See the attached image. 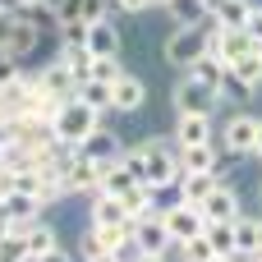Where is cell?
<instances>
[{
    "label": "cell",
    "mask_w": 262,
    "mask_h": 262,
    "mask_svg": "<svg viewBox=\"0 0 262 262\" xmlns=\"http://www.w3.org/2000/svg\"><path fill=\"white\" fill-rule=\"evenodd\" d=\"M226 74H230V64H226L221 55H212V51H207V55H203V60L189 69V78H198V83H207V88H216V92H221Z\"/></svg>",
    "instance_id": "21"
},
{
    "label": "cell",
    "mask_w": 262,
    "mask_h": 262,
    "mask_svg": "<svg viewBox=\"0 0 262 262\" xmlns=\"http://www.w3.org/2000/svg\"><path fill=\"white\" fill-rule=\"evenodd\" d=\"M97 129H101V111H92L83 97H69V101L55 111V138H64V143H74V147H83Z\"/></svg>",
    "instance_id": "2"
},
{
    "label": "cell",
    "mask_w": 262,
    "mask_h": 262,
    "mask_svg": "<svg viewBox=\"0 0 262 262\" xmlns=\"http://www.w3.org/2000/svg\"><path fill=\"white\" fill-rule=\"evenodd\" d=\"M74 97H83V101H88L92 111H101V115L111 111V83H83Z\"/></svg>",
    "instance_id": "28"
},
{
    "label": "cell",
    "mask_w": 262,
    "mask_h": 262,
    "mask_svg": "<svg viewBox=\"0 0 262 262\" xmlns=\"http://www.w3.org/2000/svg\"><path fill=\"white\" fill-rule=\"evenodd\" d=\"M161 221H166V230H170V239H175V244H184V239H193V235H203V230H207L203 207H198V203H189V198H180V203L161 207Z\"/></svg>",
    "instance_id": "5"
},
{
    "label": "cell",
    "mask_w": 262,
    "mask_h": 262,
    "mask_svg": "<svg viewBox=\"0 0 262 262\" xmlns=\"http://www.w3.org/2000/svg\"><path fill=\"white\" fill-rule=\"evenodd\" d=\"M212 262H244V258H221V253H216V258H212Z\"/></svg>",
    "instance_id": "41"
},
{
    "label": "cell",
    "mask_w": 262,
    "mask_h": 262,
    "mask_svg": "<svg viewBox=\"0 0 262 262\" xmlns=\"http://www.w3.org/2000/svg\"><path fill=\"white\" fill-rule=\"evenodd\" d=\"M216 143H203V147H180V170H216Z\"/></svg>",
    "instance_id": "23"
},
{
    "label": "cell",
    "mask_w": 262,
    "mask_h": 262,
    "mask_svg": "<svg viewBox=\"0 0 262 262\" xmlns=\"http://www.w3.org/2000/svg\"><path fill=\"white\" fill-rule=\"evenodd\" d=\"M14 230H18V226H14V221H9V216H5V212H0V244H5V239H9V235H14Z\"/></svg>",
    "instance_id": "37"
},
{
    "label": "cell",
    "mask_w": 262,
    "mask_h": 262,
    "mask_svg": "<svg viewBox=\"0 0 262 262\" xmlns=\"http://www.w3.org/2000/svg\"><path fill=\"white\" fill-rule=\"evenodd\" d=\"M212 258H216V249H212V239H207V230L180 244V262H212Z\"/></svg>",
    "instance_id": "27"
},
{
    "label": "cell",
    "mask_w": 262,
    "mask_h": 262,
    "mask_svg": "<svg viewBox=\"0 0 262 262\" xmlns=\"http://www.w3.org/2000/svg\"><path fill=\"white\" fill-rule=\"evenodd\" d=\"M253 253H262V216H253Z\"/></svg>",
    "instance_id": "38"
},
{
    "label": "cell",
    "mask_w": 262,
    "mask_h": 262,
    "mask_svg": "<svg viewBox=\"0 0 262 262\" xmlns=\"http://www.w3.org/2000/svg\"><path fill=\"white\" fill-rule=\"evenodd\" d=\"M134 184H138V180H134V170H129L124 161H106V170H101V193H115V198H124Z\"/></svg>",
    "instance_id": "22"
},
{
    "label": "cell",
    "mask_w": 262,
    "mask_h": 262,
    "mask_svg": "<svg viewBox=\"0 0 262 262\" xmlns=\"http://www.w3.org/2000/svg\"><path fill=\"white\" fill-rule=\"evenodd\" d=\"M166 18H170V28H207L212 23V5L207 0H170Z\"/></svg>",
    "instance_id": "15"
},
{
    "label": "cell",
    "mask_w": 262,
    "mask_h": 262,
    "mask_svg": "<svg viewBox=\"0 0 262 262\" xmlns=\"http://www.w3.org/2000/svg\"><path fill=\"white\" fill-rule=\"evenodd\" d=\"M18 74H23V64H18L9 51H0V88H5V83H14Z\"/></svg>",
    "instance_id": "33"
},
{
    "label": "cell",
    "mask_w": 262,
    "mask_h": 262,
    "mask_svg": "<svg viewBox=\"0 0 262 262\" xmlns=\"http://www.w3.org/2000/svg\"><path fill=\"white\" fill-rule=\"evenodd\" d=\"M23 230V239H28V253L32 258H41V253H51V249H60V230L41 216V221H32V226H18Z\"/></svg>",
    "instance_id": "17"
},
{
    "label": "cell",
    "mask_w": 262,
    "mask_h": 262,
    "mask_svg": "<svg viewBox=\"0 0 262 262\" xmlns=\"http://www.w3.org/2000/svg\"><path fill=\"white\" fill-rule=\"evenodd\" d=\"M111 0H83V23H101V18H111Z\"/></svg>",
    "instance_id": "32"
},
{
    "label": "cell",
    "mask_w": 262,
    "mask_h": 262,
    "mask_svg": "<svg viewBox=\"0 0 262 262\" xmlns=\"http://www.w3.org/2000/svg\"><path fill=\"white\" fill-rule=\"evenodd\" d=\"M203 55H207V32L203 28H170L166 41H161V60L175 74H189Z\"/></svg>",
    "instance_id": "1"
},
{
    "label": "cell",
    "mask_w": 262,
    "mask_h": 262,
    "mask_svg": "<svg viewBox=\"0 0 262 262\" xmlns=\"http://www.w3.org/2000/svg\"><path fill=\"white\" fill-rule=\"evenodd\" d=\"M249 37L262 46V5H253V14H249Z\"/></svg>",
    "instance_id": "35"
},
{
    "label": "cell",
    "mask_w": 262,
    "mask_h": 262,
    "mask_svg": "<svg viewBox=\"0 0 262 262\" xmlns=\"http://www.w3.org/2000/svg\"><path fill=\"white\" fill-rule=\"evenodd\" d=\"M37 262H74V258H69V249H51V253H41Z\"/></svg>",
    "instance_id": "36"
},
{
    "label": "cell",
    "mask_w": 262,
    "mask_h": 262,
    "mask_svg": "<svg viewBox=\"0 0 262 262\" xmlns=\"http://www.w3.org/2000/svg\"><path fill=\"white\" fill-rule=\"evenodd\" d=\"M78 253L83 258H101V253H111V235L101 230V226H83V235H78Z\"/></svg>",
    "instance_id": "25"
},
{
    "label": "cell",
    "mask_w": 262,
    "mask_h": 262,
    "mask_svg": "<svg viewBox=\"0 0 262 262\" xmlns=\"http://www.w3.org/2000/svg\"><path fill=\"white\" fill-rule=\"evenodd\" d=\"M207 239L221 258H239V226L235 221H207Z\"/></svg>",
    "instance_id": "19"
},
{
    "label": "cell",
    "mask_w": 262,
    "mask_h": 262,
    "mask_svg": "<svg viewBox=\"0 0 262 262\" xmlns=\"http://www.w3.org/2000/svg\"><path fill=\"white\" fill-rule=\"evenodd\" d=\"M216 115H175V143L180 147H203V143H216Z\"/></svg>",
    "instance_id": "12"
},
{
    "label": "cell",
    "mask_w": 262,
    "mask_h": 262,
    "mask_svg": "<svg viewBox=\"0 0 262 262\" xmlns=\"http://www.w3.org/2000/svg\"><path fill=\"white\" fill-rule=\"evenodd\" d=\"M230 69H235V74H239V78H244V83H249V88L258 92V88H262V46H253L249 55H239V60H235Z\"/></svg>",
    "instance_id": "26"
},
{
    "label": "cell",
    "mask_w": 262,
    "mask_h": 262,
    "mask_svg": "<svg viewBox=\"0 0 262 262\" xmlns=\"http://www.w3.org/2000/svg\"><path fill=\"white\" fill-rule=\"evenodd\" d=\"M101 161L97 157H88V152H78L74 161H69V170H64V189H69V198H97L101 193Z\"/></svg>",
    "instance_id": "6"
},
{
    "label": "cell",
    "mask_w": 262,
    "mask_h": 262,
    "mask_svg": "<svg viewBox=\"0 0 262 262\" xmlns=\"http://www.w3.org/2000/svg\"><path fill=\"white\" fill-rule=\"evenodd\" d=\"M32 78H37V88H41L46 97H55V101H69V97L78 92V83H74L69 64H64L60 55H55V60H46V64H41V69L32 74Z\"/></svg>",
    "instance_id": "10"
},
{
    "label": "cell",
    "mask_w": 262,
    "mask_h": 262,
    "mask_svg": "<svg viewBox=\"0 0 262 262\" xmlns=\"http://www.w3.org/2000/svg\"><path fill=\"white\" fill-rule=\"evenodd\" d=\"M253 0H212V23L221 28H249Z\"/></svg>",
    "instance_id": "18"
},
{
    "label": "cell",
    "mask_w": 262,
    "mask_h": 262,
    "mask_svg": "<svg viewBox=\"0 0 262 262\" xmlns=\"http://www.w3.org/2000/svg\"><path fill=\"white\" fill-rule=\"evenodd\" d=\"M124 147H129V143H124L115 129H106V124H101V129H97V134H92L78 152H88V157H97V161L106 166V161H120V157H124Z\"/></svg>",
    "instance_id": "16"
},
{
    "label": "cell",
    "mask_w": 262,
    "mask_h": 262,
    "mask_svg": "<svg viewBox=\"0 0 262 262\" xmlns=\"http://www.w3.org/2000/svg\"><path fill=\"white\" fill-rule=\"evenodd\" d=\"M198 207H203V216H207V221H239V216H244L239 193H235L230 184H216V193H212V198H203Z\"/></svg>",
    "instance_id": "14"
},
{
    "label": "cell",
    "mask_w": 262,
    "mask_h": 262,
    "mask_svg": "<svg viewBox=\"0 0 262 262\" xmlns=\"http://www.w3.org/2000/svg\"><path fill=\"white\" fill-rule=\"evenodd\" d=\"M88 221L101 226V230H134V216H129L124 198H115V193H97V198H88Z\"/></svg>",
    "instance_id": "9"
},
{
    "label": "cell",
    "mask_w": 262,
    "mask_h": 262,
    "mask_svg": "<svg viewBox=\"0 0 262 262\" xmlns=\"http://www.w3.org/2000/svg\"><path fill=\"white\" fill-rule=\"evenodd\" d=\"M143 262H170V258H143Z\"/></svg>",
    "instance_id": "43"
},
{
    "label": "cell",
    "mask_w": 262,
    "mask_h": 262,
    "mask_svg": "<svg viewBox=\"0 0 262 262\" xmlns=\"http://www.w3.org/2000/svg\"><path fill=\"white\" fill-rule=\"evenodd\" d=\"M134 239H138L143 258H170V253L180 249V244L170 239V230H166L161 212H157V216H143V221H134Z\"/></svg>",
    "instance_id": "7"
},
{
    "label": "cell",
    "mask_w": 262,
    "mask_h": 262,
    "mask_svg": "<svg viewBox=\"0 0 262 262\" xmlns=\"http://www.w3.org/2000/svg\"><path fill=\"white\" fill-rule=\"evenodd\" d=\"M170 111L175 115H216L221 111V92L198 83V78H189V74H180L175 88H170Z\"/></svg>",
    "instance_id": "3"
},
{
    "label": "cell",
    "mask_w": 262,
    "mask_h": 262,
    "mask_svg": "<svg viewBox=\"0 0 262 262\" xmlns=\"http://www.w3.org/2000/svg\"><path fill=\"white\" fill-rule=\"evenodd\" d=\"M258 203H262V180H258Z\"/></svg>",
    "instance_id": "45"
},
{
    "label": "cell",
    "mask_w": 262,
    "mask_h": 262,
    "mask_svg": "<svg viewBox=\"0 0 262 262\" xmlns=\"http://www.w3.org/2000/svg\"><path fill=\"white\" fill-rule=\"evenodd\" d=\"M253 157L262 161V120H258V147H253Z\"/></svg>",
    "instance_id": "40"
},
{
    "label": "cell",
    "mask_w": 262,
    "mask_h": 262,
    "mask_svg": "<svg viewBox=\"0 0 262 262\" xmlns=\"http://www.w3.org/2000/svg\"><path fill=\"white\" fill-rule=\"evenodd\" d=\"M216 170H189V175H180V189H184V198L189 203H203V198H212L216 193Z\"/></svg>",
    "instance_id": "20"
},
{
    "label": "cell",
    "mask_w": 262,
    "mask_h": 262,
    "mask_svg": "<svg viewBox=\"0 0 262 262\" xmlns=\"http://www.w3.org/2000/svg\"><path fill=\"white\" fill-rule=\"evenodd\" d=\"M120 74H124L120 60H97V55H92V78H88V83H115Z\"/></svg>",
    "instance_id": "30"
},
{
    "label": "cell",
    "mask_w": 262,
    "mask_h": 262,
    "mask_svg": "<svg viewBox=\"0 0 262 262\" xmlns=\"http://www.w3.org/2000/svg\"><path fill=\"white\" fill-rule=\"evenodd\" d=\"M124 207H129V216H134V221H143V216H157V189H147V184H134V189L124 193Z\"/></svg>",
    "instance_id": "24"
},
{
    "label": "cell",
    "mask_w": 262,
    "mask_h": 262,
    "mask_svg": "<svg viewBox=\"0 0 262 262\" xmlns=\"http://www.w3.org/2000/svg\"><path fill=\"white\" fill-rule=\"evenodd\" d=\"M0 212L14 221V226H32V221H41V198L37 193H23V189H9V193H0Z\"/></svg>",
    "instance_id": "13"
},
{
    "label": "cell",
    "mask_w": 262,
    "mask_h": 262,
    "mask_svg": "<svg viewBox=\"0 0 262 262\" xmlns=\"http://www.w3.org/2000/svg\"><path fill=\"white\" fill-rule=\"evenodd\" d=\"M253 147H258V115L230 111V115L221 120V152H230V157H253Z\"/></svg>",
    "instance_id": "4"
},
{
    "label": "cell",
    "mask_w": 262,
    "mask_h": 262,
    "mask_svg": "<svg viewBox=\"0 0 262 262\" xmlns=\"http://www.w3.org/2000/svg\"><path fill=\"white\" fill-rule=\"evenodd\" d=\"M120 14H147V9H157V0H111Z\"/></svg>",
    "instance_id": "34"
},
{
    "label": "cell",
    "mask_w": 262,
    "mask_h": 262,
    "mask_svg": "<svg viewBox=\"0 0 262 262\" xmlns=\"http://www.w3.org/2000/svg\"><path fill=\"white\" fill-rule=\"evenodd\" d=\"M143 106H147V78L124 69V74L111 83V111H115V115H134V111H143Z\"/></svg>",
    "instance_id": "8"
},
{
    "label": "cell",
    "mask_w": 262,
    "mask_h": 262,
    "mask_svg": "<svg viewBox=\"0 0 262 262\" xmlns=\"http://www.w3.org/2000/svg\"><path fill=\"white\" fill-rule=\"evenodd\" d=\"M244 262H262V253H253V258H244Z\"/></svg>",
    "instance_id": "42"
},
{
    "label": "cell",
    "mask_w": 262,
    "mask_h": 262,
    "mask_svg": "<svg viewBox=\"0 0 262 262\" xmlns=\"http://www.w3.org/2000/svg\"><path fill=\"white\" fill-rule=\"evenodd\" d=\"M83 262H120L115 253H101V258H83Z\"/></svg>",
    "instance_id": "39"
},
{
    "label": "cell",
    "mask_w": 262,
    "mask_h": 262,
    "mask_svg": "<svg viewBox=\"0 0 262 262\" xmlns=\"http://www.w3.org/2000/svg\"><path fill=\"white\" fill-rule=\"evenodd\" d=\"M0 262H32V253H28V239H23V230H14V235L0 244Z\"/></svg>",
    "instance_id": "29"
},
{
    "label": "cell",
    "mask_w": 262,
    "mask_h": 262,
    "mask_svg": "<svg viewBox=\"0 0 262 262\" xmlns=\"http://www.w3.org/2000/svg\"><path fill=\"white\" fill-rule=\"evenodd\" d=\"M88 51H92L97 60H120V55H124V37H120L115 18L88 23Z\"/></svg>",
    "instance_id": "11"
},
{
    "label": "cell",
    "mask_w": 262,
    "mask_h": 262,
    "mask_svg": "<svg viewBox=\"0 0 262 262\" xmlns=\"http://www.w3.org/2000/svg\"><path fill=\"white\" fill-rule=\"evenodd\" d=\"M46 9L55 14V23L60 18H83V0H46Z\"/></svg>",
    "instance_id": "31"
},
{
    "label": "cell",
    "mask_w": 262,
    "mask_h": 262,
    "mask_svg": "<svg viewBox=\"0 0 262 262\" xmlns=\"http://www.w3.org/2000/svg\"><path fill=\"white\" fill-rule=\"evenodd\" d=\"M166 5H170V0H157V9H166Z\"/></svg>",
    "instance_id": "44"
}]
</instances>
